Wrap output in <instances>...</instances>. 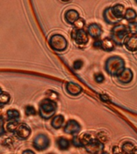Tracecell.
Returning <instances> with one entry per match:
<instances>
[{
    "label": "cell",
    "instance_id": "obj_1",
    "mask_svg": "<svg viewBox=\"0 0 137 154\" xmlns=\"http://www.w3.org/2000/svg\"><path fill=\"white\" fill-rule=\"evenodd\" d=\"M125 68L124 60L120 56H111L105 61L104 69L111 76L118 77Z\"/></svg>",
    "mask_w": 137,
    "mask_h": 154
},
{
    "label": "cell",
    "instance_id": "obj_2",
    "mask_svg": "<svg viewBox=\"0 0 137 154\" xmlns=\"http://www.w3.org/2000/svg\"><path fill=\"white\" fill-rule=\"evenodd\" d=\"M58 104L55 101L45 98L41 101L38 106V114L43 120H50L55 116Z\"/></svg>",
    "mask_w": 137,
    "mask_h": 154
},
{
    "label": "cell",
    "instance_id": "obj_3",
    "mask_svg": "<svg viewBox=\"0 0 137 154\" xmlns=\"http://www.w3.org/2000/svg\"><path fill=\"white\" fill-rule=\"evenodd\" d=\"M130 35L127 25L124 24H117L111 30V37L115 44L118 46H122L124 43L125 39Z\"/></svg>",
    "mask_w": 137,
    "mask_h": 154
},
{
    "label": "cell",
    "instance_id": "obj_4",
    "mask_svg": "<svg viewBox=\"0 0 137 154\" xmlns=\"http://www.w3.org/2000/svg\"><path fill=\"white\" fill-rule=\"evenodd\" d=\"M49 44L53 50L61 52L67 49L68 42L61 34H54L49 38Z\"/></svg>",
    "mask_w": 137,
    "mask_h": 154
},
{
    "label": "cell",
    "instance_id": "obj_5",
    "mask_svg": "<svg viewBox=\"0 0 137 154\" xmlns=\"http://www.w3.org/2000/svg\"><path fill=\"white\" fill-rule=\"evenodd\" d=\"M32 145H33L34 149H36L37 151H45L50 147V140L47 135L39 133L34 137Z\"/></svg>",
    "mask_w": 137,
    "mask_h": 154
},
{
    "label": "cell",
    "instance_id": "obj_6",
    "mask_svg": "<svg viewBox=\"0 0 137 154\" xmlns=\"http://www.w3.org/2000/svg\"><path fill=\"white\" fill-rule=\"evenodd\" d=\"M96 138L89 133H84L82 135L73 136L72 140V144L76 148H85L90 143L93 141Z\"/></svg>",
    "mask_w": 137,
    "mask_h": 154
},
{
    "label": "cell",
    "instance_id": "obj_7",
    "mask_svg": "<svg viewBox=\"0 0 137 154\" xmlns=\"http://www.w3.org/2000/svg\"><path fill=\"white\" fill-rule=\"evenodd\" d=\"M72 38L75 43L80 46L86 45L89 42V35L85 30H75L74 29L72 32Z\"/></svg>",
    "mask_w": 137,
    "mask_h": 154
},
{
    "label": "cell",
    "instance_id": "obj_8",
    "mask_svg": "<svg viewBox=\"0 0 137 154\" xmlns=\"http://www.w3.org/2000/svg\"><path fill=\"white\" fill-rule=\"evenodd\" d=\"M84 149L90 154H100L104 152V144L96 138Z\"/></svg>",
    "mask_w": 137,
    "mask_h": 154
},
{
    "label": "cell",
    "instance_id": "obj_9",
    "mask_svg": "<svg viewBox=\"0 0 137 154\" xmlns=\"http://www.w3.org/2000/svg\"><path fill=\"white\" fill-rule=\"evenodd\" d=\"M63 131L67 134L75 136L79 134V132L81 131V125H79V123L77 122L76 120H69L66 123L63 128Z\"/></svg>",
    "mask_w": 137,
    "mask_h": 154
},
{
    "label": "cell",
    "instance_id": "obj_10",
    "mask_svg": "<svg viewBox=\"0 0 137 154\" xmlns=\"http://www.w3.org/2000/svg\"><path fill=\"white\" fill-rule=\"evenodd\" d=\"M31 128L29 127L28 125L25 124V123H21L20 125L16 130V132H14V136L18 138V139L24 140L28 139L29 137L31 136Z\"/></svg>",
    "mask_w": 137,
    "mask_h": 154
},
{
    "label": "cell",
    "instance_id": "obj_11",
    "mask_svg": "<svg viewBox=\"0 0 137 154\" xmlns=\"http://www.w3.org/2000/svg\"><path fill=\"white\" fill-rule=\"evenodd\" d=\"M87 32L90 37L95 38V39H98L101 36V35L103 34V31L102 26L99 24L96 23H92L87 26Z\"/></svg>",
    "mask_w": 137,
    "mask_h": 154
},
{
    "label": "cell",
    "instance_id": "obj_12",
    "mask_svg": "<svg viewBox=\"0 0 137 154\" xmlns=\"http://www.w3.org/2000/svg\"><path fill=\"white\" fill-rule=\"evenodd\" d=\"M103 17L104 21L108 24H111V25H117L119 24V22L120 21V19H119L117 17L115 16V14L113 13L112 8L111 7H107L104 11L103 13Z\"/></svg>",
    "mask_w": 137,
    "mask_h": 154
},
{
    "label": "cell",
    "instance_id": "obj_13",
    "mask_svg": "<svg viewBox=\"0 0 137 154\" xmlns=\"http://www.w3.org/2000/svg\"><path fill=\"white\" fill-rule=\"evenodd\" d=\"M65 89L69 95L72 96H79V94L82 93L83 88L80 85L75 84L74 82H67L65 85Z\"/></svg>",
    "mask_w": 137,
    "mask_h": 154
},
{
    "label": "cell",
    "instance_id": "obj_14",
    "mask_svg": "<svg viewBox=\"0 0 137 154\" xmlns=\"http://www.w3.org/2000/svg\"><path fill=\"white\" fill-rule=\"evenodd\" d=\"M133 77H134V74H133V72L130 68H125L121 74L117 77L118 81L121 83L123 84H127L131 83L133 79Z\"/></svg>",
    "mask_w": 137,
    "mask_h": 154
},
{
    "label": "cell",
    "instance_id": "obj_15",
    "mask_svg": "<svg viewBox=\"0 0 137 154\" xmlns=\"http://www.w3.org/2000/svg\"><path fill=\"white\" fill-rule=\"evenodd\" d=\"M123 45L129 51H137V35H129L125 39Z\"/></svg>",
    "mask_w": 137,
    "mask_h": 154
},
{
    "label": "cell",
    "instance_id": "obj_16",
    "mask_svg": "<svg viewBox=\"0 0 137 154\" xmlns=\"http://www.w3.org/2000/svg\"><path fill=\"white\" fill-rule=\"evenodd\" d=\"M64 19L67 23L71 25H74V23L80 19L79 13L75 9H69L65 12Z\"/></svg>",
    "mask_w": 137,
    "mask_h": 154
},
{
    "label": "cell",
    "instance_id": "obj_17",
    "mask_svg": "<svg viewBox=\"0 0 137 154\" xmlns=\"http://www.w3.org/2000/svg\"><path fill=\"white\" fill-rule=\"evenodd\" d=\"M115 43L113 42L112 39L108 37H106L101 40V49L107 52L112 51L115 49Z\"/></svg>",
    "mask_w": 137,
    "mask_h": 154
},
{
    "label": "cell",
    "instance_id": "obj_18",
    "mask_svg": "<svg viewBox=\"0 0 137 154\" xmlns=\"http://www.w3.org/2000/svg\"><path fill=\"white\" fill-rule=\"evenodd\" d=\"M111 8H112L113 13L115 14V15L117 17L118 19H120V20L124 19V15L127 9L125 8L123 5L120 4V3H117V4L112 6Z\"/></svg>",
    "mask_w": 137,
    "mask_h": 154
},
{
    "label": "cell",
    "instance_id": "obj_19",
    "mask_svg": "<svg viewBox=\"0 0 137 154\" xmlns=\"http://www.w3.org/2000/svg\"><path fill=\"white\" fill-rule=\"evenodd\" d=\"M65 122V118L64 116L61 114H59V115H55L54 117L52 118L51 120V122H50V125H51V127L54 128L55 129H59L63 126Z\"/></svg>",
    "mask_w": 137,
    "mask_h": 154
},
{
    "label": "cell",
    "instance_id": "obj_20",
    "mask_svg": "<svg viewBox=\"0 0 137 154\" xmlns=\"http://www.w3.org/2000/svg\"><path fill=\"white\" fill-rule=\"evenodd\" d=\"M56 144L58 145V148L62 151H65V150L69 149L70 146H71V141L69 140H67V138H64V137L58 138L57 140H56Z\"/></svg>",
    "mask_w": 137,
    "mask_h": 154
},
{
    "label": "cell",
    "instance_id": "obj_21",
    "mask_svg": "<svg viewBox=\"0 0 137 154\" xmlns=\"http://www.w3.org/2000/svg\"><path fill=\"white\" fill-rule=\"evenodd\" d=\"M136 149L135 144L130 141L123 142L121 145V152L123 154H132L135 149Z\"/></svg>",
    "mask_w": 137,
    "mask_h": 154
},
{
    "label": "cell",
    "instance_id": "obj_22",
    "mask_svg": "<svg viewBox=\"0 0 137 154\" xmlns=\"http://www.w3.org/2000/svg\"><path fill=\"white\" fill-rule=\"evenodd\" d=\"M7 119L8 121H15L20 119V112L17 109H9L7 111Z\"/></svg>",
    "mask_w": 137,
    "mask_h": 154
},
{
    "label": "cell",
    "instance_id": "obj_23",
    "mask_svg": "<svg viewBox=\"0 0 137 154\" xmlns=\"http://www.w3.org/2000/svg\"><path fill=\"white\" fill-rule=\"evenodd\" d=\"M137 18V13L133 8H127L125 13L124 19L125 20H127L128 23H132V22H135V19Z\"/></svg>",
    "mask_w": 137,
    "mask_h": 154
},
{
    "label": "cell",
    "instance_id": "obj_24",
    "mask_svg": "<svg viewBox=\"0 0 137 154\" xmlns=\"http://www.w3.org/2000/svg\"><path fill=\"white\" fill-rule=\"evenodd\" d=\"M21 123L19 122V120H15V121H10L7 123V132H11L14 134V132H16V130L18 129V128L20 125Z\"/></svg>",
    "mask_w": 137,
    "mask_h": 154
},
{
    "label": "cell",
    "instance_id": "obj_25",
    "mask_svg": "<svg viewBox=\"0 0 137 154\" xmlns=\"http://www.w3.org/2000/svg\"><path fill=\"white\" fill-rule=\"evenodd\" d=\"M10 101H11L10 94L1 90V92H0V103H1V105L3 106L6 105V104H8L10 103Z\"/></svg>",
    "mask_w": 137,
    "mask_h": 154
},
{
    "label": "cell",
    "instance_id": "obj_26",
    "mask_svg": "<svg viewBox=\"0 0 137 154\" xmlns=\"http://www.w3.org/2000/svg\"><path fill=\"white\" fill-rule=\"evenodd\" d=\"M86 25V22L84 19L80 18L79 19H78L75 23H74V29L75 30H84V26Z\"/></svg>",
    "mask_w": 137,
    "mask_h": 154
},
{
    "label": "cell",
    "instance_id": "obj_27",
    "mask_svg": "<svg viewBox=\"0 0 137 154\" xmlns=\"http://www.w3.org/2000/svg\"><path fill=\"white\" fill-rule=\"evenodd\" d=\"M127 27L129 30L130 35H137V22H132V23H128L127 24Z\"/></svg>",
    "mask_w": 137,
    "mask_h": 154
},
{
    "label": "cell",
    "instance_id": "obj_28",
    "mask_svg": "<svg viewBox=\"0 0 137 154\" xmlns=\"http://www.w3.org/2000/svg\"><path fill=\"white\" fill-rule=\"evenodd\" d=\"M25 114L27 116H35L37 114V112L34 106L26 105L25 107Z\"/></svg>",
    "mask_w": 137,
    "mask_h": 154
},
{
    "label": "cell",
    "instance_id": "obj_29",
    "mask_svg": "<svg viewBox=\"0 0 137 154\" xmlns=\"http://www.w3.org/2000/svg\"><path fill=\"white\" fill-rule=\"evenodd\" d=\"M46 96H47V98L50 99V100H52L55 101L56 100L59 99V94L57 92H55V91L53 90H48L47 92H46Z\"/></svg>",
    "mask_w": 137,
    "mask_h": 154
},
{
    "label": "cell",
    "instance_id": "obj_30",
    "mask_svg": "<svg viewBox=\"0 0 137 154\" xmlns=\"http://www.w3.org/2000/svg\"><path fill=\"white\" fill-rule=\"evenodd\" d=\"M96 139L99 140V141H101L102 143H105V142H107V140H108V135L106 134L105 132H99L98 134H97V137H96Z\"/></svg>",
    "mask_w": 137,
    "mask_h": 154
},
{
    "label": "cell",
    "instance_id": "obj_31",
    "mask_svg": "<svg viewBox=\"0 0 137 154\" xmlns=\"http://www.w3.org/2000/svg\"><path fill=\"white\" fill-rule=\"evenodd\" d=\"M14 143V140L11 137H6L5 139L2 140V145L6 147H10Z\"/></svg>",
    "mask_w": 137,
    "mask_h": 154
},
{
    "label": "cell",
    "instance_id": "obj_32",
    "mask_svg": "<svg viewBox=\"0 0 137 154\" xmlns=\"http://www.w3.org/2000/svg\"><path fill=\"white\" fill-rule=\"evenodd\" d=\"M84 66V62L81 60H77L73 63V68L75 70H80Z\"/></svg>",
    "mask_w": 137,
    "mask_h": 154
},
{
    "label": "cell",
    "instance_id": "obj_33",
    "mask_svg": "<svg viewBox=\"0 0 137 154\" xmlns=\"http://www.w3.org/2000/svg\"><path fill=\"white\" fill-rule=\"evenodd\" d=\"M104 79H105L104 75L102 73H97V74L95 75V80L98 84H102L104 81Z\"/></svg>",
    "mask_w": 137,
    "mask_h": 154
},
{
    "label": "cell",
    "instance_id": "obj_34",
    "mask_svg": "<svg viewBox=\"0 0 137 154\" xmlns=\"http://www.w3.org/2000/svg\"><path fill=\"white\" fill-rule=\"evenodd\" d=\"M94 47L96 48H101V40L96 39V41L94 43Z\"/></svg>",
    "mask_w": 137,
    "mask_h": 154
},
{
    "label": "cell",
    "instance_id": "obj_35",
    "mask_svg": "<svg viewBox=\"0 0 137 154\" xmlns=\"http://www.w3.org/2000/svg\"><path fill=\"white\" fill-rule=\"evenodd\" d=\"M22 154H35V152L34 151H32L31 149H26V150H24Z\"/></svg>",
    "mask_w": 137,
    "mask_h": 154
},
{
    "label": "cell",
    "instance_id": "obj_36",
    "mask_svg": "<svg viewBox=\"0 0 137 154\" xmlns=\"http://www.w3.org/2000/svg\"><path fill=\"white\" fill-rule=\"evenodd\" d=\"M120 152H121L120 151L119 147L117 146L113 147V154H117V153H120Z\"/></svg>",
    "mask_w": 137,
    "mask_h": 154
},
{
    "label": "cell",
    "instance_id": "obj_37",
    "mask_svg": "<svg viewBox=\"0 0 137 154\" xmlns=\"http://www.w3.org/2000/svg\"><path fill=\"white\" fill-rule=\"evenodd\" d=\"M1 122H2V128H1V136H3V133H4V128H3V125H4V122H3V119H1Z\"/></svg>",
    "mask_w": 137,
    "mask_h": 154
},
{
    "label": "cell",
    "instance_id": "obj_38",
    "mask_svg": "<svg viewBox=\"0 0 137 154\" xmlns=\"http://www.w3.org/2000/svg\"><path fill=\"white\" fill-rule=\"evenodd\" d=\"M132 154H137V149H135L134 150V151H133V152H132Z\"/></svg>",
    "mask_w": 137,
    "mask_h": 154
},
{
    "label": "cell",
    "instance_id": "obj_39",
    "mask_svg": "<svg viewBox=\"0 0 137 154\" xmlns=\"http://www.w3.org/2000/svg\"><path fill=\"white\" fill-rule=\"evenodd\" d=\"M100 154H109V153H108V152L104 151V152H102V153H100Z\"/></svg>",
    "mask_w": 137,
    "mask_h": 154
},
{
    "label": "cell",
    "instance_id": "obj_40",
    "mask_svg": "<svg viewBox=\"0 0 137 154\" xmlns=\"http://www.w3.org/2000/svg\"><path fill=\"white\" fill-rule=\"evenodd\" d=\"M117 154H123V153L122 152H120V153H117Z\"/></svg>",
    "mask_w": 137,
    "mask_h": 154
},
{
    "label": "cell",
    "instance_id": "obj_41",
    "mask_svg": "<svg viewBox=\"0 0 137 154\" xmlns=\"http://www.w3.org/2000/svg\"><path fill=\"white\" fill-rule=\"evenodd\" d=\"M47 154H54V153H47Z\"/></svg>",
    "mask_w": 137,
    "mask_h": 154
},
{
    "label": "cell",
    "instance_id": "obj_42",
    "mask_svg": "<svg viewBox=\"0 0 137 154\" xmlns=\"http://www.w3.org/2000/svg\"><path fill=\"white\" fill-rule=\"evenodd\" d=\"M135 2H136V3H137V0H136V1H135Z\"/></svg>",
    "mask_w": 137,
    "mask_h": 154
}]
</instances>
